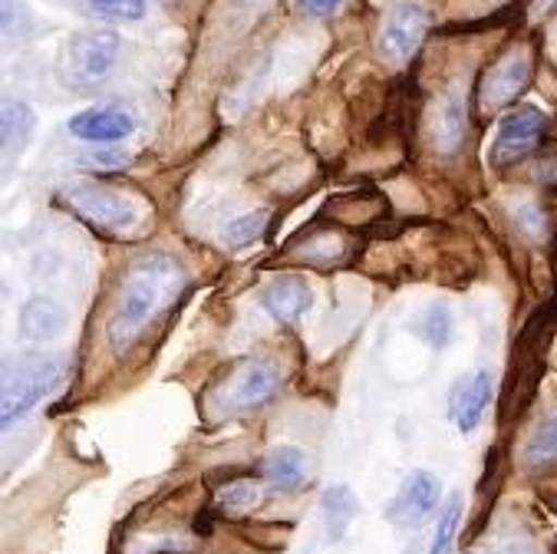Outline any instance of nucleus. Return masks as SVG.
Here are the masks:
<instances>
[{
    "instance_id": "nucleus-5",
    "label": "nucleus",
    "mask_w": 557,
    "mask_h": 554,
    "mask_svg": "<svg viewBox=\"0 0 557 554\" xmlns=\"http://www.w3.org/2000/svg\"><path fill=\"white\" fill-rule=\"evenodd\" d=\"M63 195H66V201L89 221V225H99V229L123 232V229H133V225H136V218H139L133 198H126L123 192L106 188V185L79 182V185H70Z\"/></svg>"
},
{
    "instance_id": "nucleus-28",
    "label": "nucleus",
    "mask_w": 557,
    "mask_h": 554,
    "mask_svg": "<svg viewBox=\"0 0 557 554\" xmlns=\"http://www.w3.org/2000/svg\"><path fill=\"white\" fill-rule=\"evenodd\" d=\"M554 4H557V0H534V14H547Z\"/></svg>"
},
{
    "instance_id": "nucleus-24",
    "label": "nucleus",
    "mask_w": 557,
    "mask_h": 554,
    "mask_svg": "<svg viewBox=\"0 0 557 554\" xmlns=\"http://www.w3.org/2000/svg\"><path fill=\"white\" fill-rule=\"evenodd\" d=\"M92 14L109 21H143L146 17V0H89Z\"/></svg>"
},
{
    "instance_id": "nucleus-25",
    "label": "nucleus",
    "mask_w": 557,
    "mask_h": 554,
    "mask_svg": "<svg viewBox=\"0 0 557 554\" xmlns=\"http://www.w3.org/2000/svg\"><path fill=\"white\" fill-rule=\"evenodd\" d=\"M515 221L521 225V232H528V235H541V232H544V214H541V208L531 205V201H521V205L515 208Z\"/></svg>"
},
{
    "instance_id": "nucleus-12",
    "label": "nucleus",
    "mask_w": 557,
    "mask_h": 554,
    "mask_svg": "<svg viewBox=\"0 0 557 554\" xmlns=\"http://www.w3.org/2000/svg\"><path fill=\"white\" fill-rule=\"evenodd\" d=\"M488 399H492V373L488 370H479V373H472L469 380H462L456 386L453 403H449V416L459 426V432H475L479 429Z\"/></svg>"
},
{
    "instance_id": "nucleus-9",
    "label": "nucleus",
    "mask_w": 557,
    "mask_h": 554,
    "mask_svg": "<svg viewBox=\"0 0 557 554\" xmlns=\"http://www.w3.org/2000/svg\"><path fill=\"white\" fill-rule=\"evenodd\" d=\"M531 79V57L521 47H511L482 79L479 93H482V106L485 109H498L511 99L521 96V89Z\"/></svg>"
},
{
    "instance_id": "nucleus-10",
    "label": "nucleus",
    "mask_w": 557,
    "mask_h": 554,
    "mask_svg": "<svg viewBox=\"0 0 557 554\" xmlns=\"http://www.w3.org/2000/svg\"><path fill=\"white\" fill-rule=\"evenodd\" d=\"M120 37L116 30H92L73 40L70 47V66L79 79H102L116 63Z\"/></svg>"
},
{
    "instance_id": "nucleus-6",
    "label": "nucleus",
    "mask_w": 557,
    "mask_h": 554,
    "mask_svg": "<svg viewBox=\"0 0 557 554\" xmlns=\"http://www.w3.org/2000/svg\"><path fill=\"white\" fill-rule=\"evenodd\" d=\"M544 136V113L537 106H518L511 113H505L498 120V136L492 143V165L505 169L518 159H524L528 152H534V146Z\"/></svg>"
},
{
    "instance_id": "nucleus-16",
    "label": "nucleus",
    "mask_w": 557,
    "mask_h": 554,
    "mask_svg": "<svg viewBox=\"0 0 557 554\" xmlns=\"http://www.w3.org/2000/svg\"><path fill=\"white\" fill-rule=\"evenodd\" d=\"M320 508H323V521H326L330 541H341V538L347 534V528L354 525V518L360 515V502H357V495H354L347 485H333V489H326Z\"/></svg>"
},
{
    "instance_id": "nucleus-13",
    "label": "nucleus",
    "mask_w": 557,
    "mask_h": 554,
    "mask_svg": "<svg viewBox=\"0 0 557 554\" xmlns=\"http://www.w3.org/2000/svg\"><path fill=\"white\" fill-rule=\"evenodd\" d=\"M313 304V291L300 278H277L261 291V307L277 320V323H294L304 317Z\"/></svg>"
},
{
    "instance_id": "nucleus-17",
    "label": "nucleus",
    "mask_w": 557,
    "mask_h": 554,
    "mask_svg": "<svg viewBox=\"0 0 557 554\" xmlns=\"http://www.w3.org/2000/svg\"><path fill=\"white\" fill-rule=\"evenodd\" d=\"M466 136V106L459 93H449L438 106V120H435V146L442 152H453Z\"/></svg>"
},
{
    "instance_id": "nucleus-4",
    "label": "nucleus",
    "mask_w": 557,
    "mask_h": 554,
    "mask_svg": "<svg viewBox=\"0 0 557 554\" xmlns=\"http://www.w3.org/2000/svg\"><path fill=\"white\" fill-rule=\"evenodd\" d=\"M534 330L537 327H528V334L515 347V360H511L508 383H505V393H502V422L518 419L531 406V399L537 393V383H541V373H544V344H541V337L534 334Z\"/></svg>"
},
{
    "instance_id": "nucleus-8",
    "label": "nucleus",
    "mask_w": 557,
    "mask_h": 554,
    "mask_svg": "<svg viewBox=\"0 0 557 554\" xmlns=\"http://www.w3.org/2000/svg\"><path fill=\"white\" fill-rule=\"evenodd\" d=\"M422 34H425V14H422V8L419 4H396L386 14L383 30H380V53H383V60L406 63L419 50Z\"/></svg>"
},
{
    "instance_id": "nucleus-2",
    "label": "nucleus",
    "mask_w": 557,
    "mask_h": 554,
    "mask_svg": "<svg viewBox=\"0 0 557 554\" xmlns=\"http://www.w3.org/2000/svg\"><path fill=\"white\" fill-rule=\"evenodd\" d=\"M63 377V367L53 357H21L17 364H8L4 373V426H11L14 419H21L24 413H30Z\"/></svg>"
},
{
    "instance_id": "nucleus-21",
    "label": "nucleus",
    "mask_w": 557,
    "mask_h": 554,
    "mask_svg": "<svg viewBox=\"0 0 557 554\" xmlns=\"http://www.w3.org/2000/svg\"><path fill=\"white\" fill-rule=\"evenodd\" d=\"M268 218H271V214H268L264 208H261V211L238 214L235 221H228L225 232H221V242H225L228 248H245V245H251V242L264 232Z\"/></svg>"
},
{
    "instance_id": "nucleus-3",
    "label": "nucleus",
    "mask_w": 557,
    "mask_h": 554,
    "mask_svg": "<svg viewBox=\"0 0 557 554\" xmlns=\"http://www.w3.org/2000/svg\"><path fill=\"white\" fill-rule=\"evenodd\" d=\"M281 377L271 364L264 360H242L232 367L228 380L214 386V403L225 413H251L258 406H264L274 390H277Z\"/></svg>"
},
{
    "instance_id": "nucleus-22",
    "label": "nucleus",
    "mask_w": 557,
    "mask_h": 554,
    "mask_svg": "<svg viewBox=\"0 0 557 554\" xmlns=\"http://www.w3.org/2000/svg\"><path fill=\"white\" fill-rule=\"evenodd\" d=\"M218 502H221V508L232 512V515H245V512H251L261 502V492H258V485L251 479H242V482H228L225 489H221Z\"/></svg>"
},
{
    "instance_id": "nucleus-26",
    "label": "nucleus",
    "mask_w": 557,
    "mask_h": 554,
    "mask_svg": "<svg viewBox=\"0 0 557 554\" xmlns=\"http://www.w3.org/2000/svg\"><path fill=\"white\" fill-rule=\"evenodd\" d=\"M297 4H300V11H307L313 17H326L341 8V0H297Z\"/></svg>"
},
{
    "instance_id": "nucleus-19",
    "label": "nucleus",
    "mask_w": 557,
    "mask_h": 554,
    "mask_svg": "<svg viewBox=\"0 0 557 554\" xmlns=\"http://www.w3.org/2000/svg\"><path fill=\"white\" fill-rule=\"evenodd\" d=\"M416 334L422 341H429L432 347H445L453 337V313L445 304H429L422 310V317L416 320Z\"/></svg>"
},
{
    "instance_id": "nucleus-27",
    "label": "nucleus",
    "mask_w": 557,
    "mask_h": 554,
    "mask_svg": "<svg viewBox=\"0 0 557 554\" xmlns=\"http://www.w3.org/2000/svg\"><path fill=\"white\" fill-rule=\"evenodd\" d=\"M495 554H534L528 544H518V541H511V544H505V547H498Z\"/></svg>"
},
{
    "instance_id": "nucleus-15",
    "label": "nucleus",
    "mask_w": 557,
    "mask_h": 554,
    "mask_svg": "<svg viewBox=\"0 0 557 554\" xmlns=\"http://www.w3.org/2000/svg\"><path fill=\"white\" fill-rule=\"evenodd\" d=\"M304 472H307V459L300 450L294 446H277L264 456L261 463V476L268 485L281 489V492H294L300 482H304Z\"/></svg>"
},
{
    "instance_id": "nucleus-14",
    "label": "nucleus",
    "mask_w": 557,
    "mask_h": 554,
    "mask_svg": "<svg viewBox=\"0 0 557 554\" xmlns=\"http://www.w3.org/2000/svg\"><path fill=\"white\" fill-rule=\"evenodd\" d=\"M66 327V310L50 297H30L21 310V330L27 341H57Z\"/></svg>"
},
{
    "instance_id": "nucleus-11",
    "label": "nucleus",
    "mask_w": 557,
    "mask_h": 554,
    "mask_svg": "<svg viewBox=\"0 0 557 554\" xmlns=\"http://www.w3.org/2000/svg\"><path fill=\"white\" fill-rule=\"evenodd\" d=\"M136 123L116 106H92L70 120V133L83 143H123L133 136Z\"/></svg>"
},
{
    "instance_id": "nucleus-18",
    "label": "nucleus",
    "mask_w": 557,
    "mask_h": 554,
    "mask_svg": "<svg viewBox=\"0 0 557 554\" xmlns=\"http://www.w3.org/2000/svg\"><path fill=\"white\" fill-rule=\"evenodd\" d=\"M0 126H4V149H8V156H14V152H24V146L30 143L37 116L24 99H17V102L11 99L4 106V123Z\"/></svg>"
},
{
    "instance_id": "nucleus-7",
    "label": "nucleus",
    "mask_w": 557,
    "mask_h": 554,
    "mask_svg": "<svg viewBox=\"0 0 557 554\" xmlns=\"http://www.w3.org/2000/svg\"><path fill=\"white\" fill-rule=\"evenodd\" d=\"M438 495H442L438 479L425 469H412L406 482L399 485L396 498L386 505V518L399 528H419L435 512Z\"/></svg>"
},
{
    "instance_id": "nucleus-1",
    "label": "nucleus",
    "mask_w": 557,
    "mask_h": 554,
    "mask_svg": "<svg viewBox=\"0 0 557 554\" xmlns=\"http://www.w3.org/2000/svg\"><path fill=\"white\" fill-rule=\"evenodd\" d=\"M182 284H185V274L172 258L149 255V258L136 261L129 268V278H126V284L116 297V307L106 323L109 347L116 354H126L133 347V341L143 334V327L182 291Z\"/></svg>"
},
{
    "instance_id": "nucleus-20",
    "label": "nucleus",
    "mask_w": 557,
    "mask_h": 554,
    "mask_svg": "<svg viewBox=\"0 0 557 554\" xmlns=\"http://www.w3.org/2000/svg\"><path fill=\"white\" fill-rule=\"evenodd\" d=\"M524 463L528 466H547L557 463V416H550L547 422H541L534 429V435L524 446Z\"/></svg>"
},
{
    "instance_id": "nucleus-23",
    "label": "nucleus",
    "mask_w": 557,
    "mask_h": 554,
    "mask_svg": "<svg viewBox=\"0 0 557 554\" xmlns=\"http://www.w3.org/2000/svg\"><path fill=\"white\" fill-rule=\"evenodd\" d=\"M459 518H462V498L456 495L449 505L442 508V515H438V525H435V534H432V547H429V554H449V547H453V534H456V528H459Z\"/></svg>"
}]
</instances>
